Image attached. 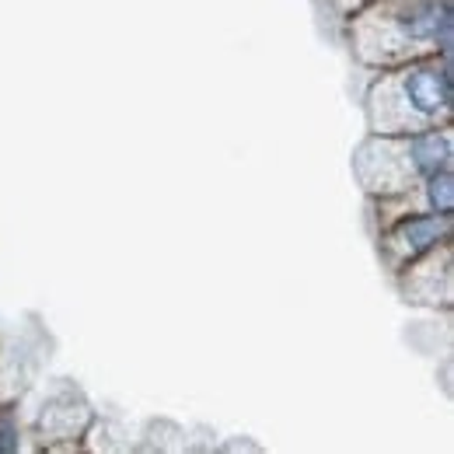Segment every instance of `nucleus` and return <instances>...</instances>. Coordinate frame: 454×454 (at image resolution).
I'll return each instance as SVG.
<instances>
[{"label": "nucleus", "mask_w": 454, "mask_h": 454, "mask_svg": "<svg viewBox=\"0 0 454 454\" xmlns=\"http://www.w3.org/2000/svg\"><path fill=\"white\" fill-rule=\"evenodd\" d=\"M356 53L367 63H402L448 50L451 4L448 0H385L364 11L353 25Z\"/></svg>", "instance_id": "nucleus-1"}, {"label": "nucleus", "mask_w": 454, "mask_h": 454, "mask_svg": "<svg viewBox=\"0 0 454 454\" xmlns=\"http://www.w3.org/2000/svg\"><path fill=\"white\" fill-rule=\"evenodd\" d=\"M451 119L448 59H409L395 74H381L367 95V122L374 133H423Z\"/></svg>", "instance_id": "nucleus-2"}, {"label": "nucleus", "mask_w": 454, "mask_h": 454, "mask_svg": "<svg viewBox=\"0 0 454 454\" xmlns=\"http://www.w3.org/2000/svg\"><path fill=\"white\" fill-rule=\"evenodd\" d=\"M451 168V133L423 129V133H374L353 154V171L360 185L381 200L405 196L430 171Z\"/></svg>", "instance_id": "nucleus-3"}, {"label": "nucleus", "mask_w": 454, "mask_h": 454, "mask_svg": "<svg viewBox=\"0 0 454 454\" xmlns=\"http://www.w3.org/2000/svg\"><path fill=\"white\" fill-rule=\"evenodd\" d=\"M451 231V214H423V217H402L385 238H381V259L392 270H405L423 252H430L437 241H444Z\"/></svg>", "instance_id": "nucleus-4"}, {"label": "nucleus", "mask_w": 454, "mask_h": 454, "mask_svg": "<svg viewBox=\"0 0 454 454\" xmlns=\"http://www.w3.org/2000/svg\"><path fill=\"white\" fill-rule=\"evenodd\" d=\"M451 297V248L441 255V266H437V252L412 266L409 262V277H405V301H423V304H437L444 301L448 304Z\"/></svg>", "instance_id": "nucleus-5"}]
</instances>
